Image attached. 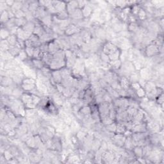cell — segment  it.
I'll return each instance as SVG.
<instances>
[{
    "label": "cell",
    "instance_id": "30bf717a",
    "mask_svg": "<svg viewBox=\"0 0 164 164\" xmlns=\"http://www.w3.org/2000/svg\"><path fill=\"white\" fill-rule=\"evenodd\" d=\"M10 35H11V33L9 30H8V29H7V28H5V27L1 26V36L2 40H6Z\"/></svg>",
    "mask_w": 164,
    "mask_h": 164
},
{
    "label": "cell",
    "instance_id": "8fae6325",
    "mask_svg": "<svg viewBox=\"0 0 164 164\" xmlns=\"http://www.w3.org/2000/svg\"><path fill=\"white\" fill-rule=\"evenodd\" d=\"M137 16L138 18V19H139L140 21H144V20H145L147 18V12H146L144 8H140L137 13Z\"/></svg>",
    "mask_w": 164,
    "mask_h": 164
},
{
    "label": "cell",
    "instance_id": "9c48e42d",
    "mask_svg": "<svg viewBox=\"0 0 164 164\" xmlns=\"http://www.w3.org/2000/svg\"><path fill=\"white\" fill-rule=\"evenodd\" d=\"M55 16H56L57 18L58 19H60V20H65V19H67L69 17L67 11L66 10H64L62 11V12L57 13Z\"/></svg>",
    "mask_w": 164,
    "mask_h": 164
},
{
    "label": "cell",
    "instance_id": "5bb4252c",
    "mask_svg": "<svg viewBox=\"0 0 164 164\" xmlns=\"http://www.w3.org/2000/svg\"><path fill=\"white\" fill-rule=\"evenodd\" d=\"M135 92H136V94H137V98H143L146 94L145 90L144 89L143 87H140V88H138V89L137 90H136Z\"/></svg>",
    "mask_w": 164,
    "mask_h": 164
},
{
    "label": "cell",
    "instance_id": "8992f818",
    "mask_svg": "<svg viewBox=\"0 0 164 164\" xmlns=\"http://www.w3.org/2000/svg\"><path fill=\"white\" fill-rule=\"evenodd\" d=\"M88 3L87 5L82 9L83 16L84 17V18H87L88 17L90 16L93 12V8H92L89 5H88Z\"/></svg>",
    "mask_w": 164,
    "mask_h": 164
},
{
    "label": "cell",
    "instance_id": "ba28073f",
    "mask_svg": "<svg viewBox=\"0 0 164 164\" xmlns=\"http://www.w3.org/2000/svg\"><path fill=\"white\" fill-rule=\"evenodd\" d=\"M18 38L16 35H10L9 37L7 38L8 44H10V46H14L18 43Z\"/></svg>",
    "mask_w": 164,
    "mask_h": 164
},
{
    "label": "cell",
    "instance_id": "5b68a950",
    "mask_svg": "<svg viewBox=\"0 0 164 164\" xmlns=\"http://www.w3.org/2000/svg\"><path fill=\"white\" fill-rule=\"evenodd\" d=\"M69 17L72 18V19H74V20L76 21L82 20V19L84 18V17L83 16L82 9H80L79 8L75 10L74 12L69 16Z\"/></svg>",
    "mask_w": 164,
    "mask_h": 164
},
{
    "label": "cell",
    "instance_id": "4fadbf2b",
    "mask_svg": "<svg viewBox=\"0 0 164 164\" xmlns=\"http://www.w3.org/2000/svg\"><path fill=\"white\" fill-rule=\"evenodd\" d=\"M106 128V130L108 132H112V133H115L116 131V128H117V123H113L110 124H108L107 126H105Z\"/></svg>",
    "mask_w": 164,
    "mask_h": 164
},
{
    "label": "cell",
    "instance_id": "7c38bea8",
    "mask_svg": "<svg viewBox=\"0 0 164 164\" xmlns=\"http://www.w3.org/2000/svg\"><path fill=\"white\" fill-rule=\"evenodd\" d=\"M9 16H8V10L7 11H4V12H1V24H5L9 20Z\"/></svg>",
    "mask_w": 164,
    "mask_h": 164
},
{
    "label": "cell",
    "instance_id": "6da1fadb",
    "mask_svg": "<svg viewBox=\"0 0 164 164\" xmlns=\"http://www.w3.org/2000/svg\"><path fill=\"white\" fill-rule=\"evenodd\" d=\"M21 87L23 90L30 92L36 87V82L31 78H24L22 82Z\"/></svg>",
    "mask_w": 164,
    "mask_h": 164
},
{
    "label": "cell",
    "instance_id": "277c9868",
    "mask_svg": "<svg viewBox=\"0 0 164 164\" xmlns=\"http://www.w3.org/2000/svg\"><path fill=\"white\" fill-rule=\"evenodd\" d=\"M53 5L57 11V13L66 10L67 3L63 1H53Z\"/></svg>",
    "mask_w": 164,
    "mask_h": 164
},
{
    "label": "cell",
    "instance_id": "7a4b0ae2",
    "mask_svg": "<svg viewBox=\"0 0 164 164\" xmlns=\"http://www.w3.org/2000/svg\"><path fill=\"white\" fill-rule=\"evenodd\" d=\"M160 53V48L155 45L154 44H150L145 48L146 56L148 57H152Z\"/></svg>",
    "mask_w": 164,
    "mask_h": 164
},
{
    "label": "cell",
    "instance_id": "3957f363",
    "mask_svg": "<svg viewBox=\"0 0 164 164\" xmlns=\"http://www.w3.org/2000/svg\"><path fill=\"white\" fill-rule=\"evenodd\" d=\"M117 49L118 48L115 44H113L112 43H110V42H108V43L104 44L103 47V53L109 56V55H112L113 53L116 51Z\"/></svg>",
    "mask_w": 164,
    "mask_h": 164
},
{
    "label": "cell",
    "instance_id": "52a82bcc",
    "mask_svg": "<svg viewBox=\"0 0 164 164\" xmlns=\"http://www.w3.org/2000/svg\"><path fill=\"white\" fill-rule=\"evenodd\" d=\"M32 62L35 69H37V70H40L44 67L46 66L43 61L41 59H38V58H33Z\"/></svg>",
    "mask_w": 164,
    "mask_h": 164
}]
</instances>
